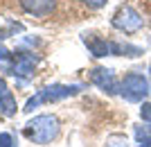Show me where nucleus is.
<instances>
[{
  "mask_svg": "<svg viewBox=\"0 0 151 147\" xmlns=\"http://www.w3.org/2000/svg\"><path fill=\"white\" fill-rule=\"evenodd\" d=\"M59 131H61V122H59L57 115H50V113L34 115L23 127V134L34 145H47V143H52L59 136Z\"/></svg>",
  "mask_w": 151,
  "mask_h": 147,
  "instance_id": "obj_1",
  "label": "nucleus"
},
{
  "mask_svg": "<svg viewBox=\"0 0 151 147\" xmlns=\"http://www.w3.org/2000/svg\"><path fill=\"white\" fill-rule=\"evenodd\" d=\"M83 86H79V84H50V86H43L25 102L23 111H34L41 104H52V102H59V100H65V97H72Z\"/></svg>",
  "mask_w": 151,
  "mask_h": 147,
  "instance_id": "obj_2",
  "label": "nucleus"
},
{
  "mask_svg": "<svg viewBox=\"0 0 151 147\" xmlns=\"http://www.w3.org/2000/svg\"><path fill=\"white\" fill-rule=\"evenodd\" d=\"M120 95L126 102H142L149 95V82L140 72H126L120 82Z\"/></svg>",
  "mask_w": 151,
  "mask_h": 147,
  "instance_id": "obj_3",
  "label": "nucleus"
},
{
  "mask_svg": "<svg viewBox=\"0 0 151 147\" xmlns=\"http://www.w3.org/2000/svg\"><path fill=\"white\" fill-rule=\"evenodd\" d=\"M111 25H113L115 30L124 32V34H135V32L142 30V16H140L131 5H122V7H117V12L113 14Z\"/></svg>",
  "mask_w": 151,
  "mask_h": 147,
  "instance_id": "obj_4",
  "label": "nucleus"
},
{
  "mask_svg": "<svg viewBox=\"0 0 151 147\" xmlns=\"http://www.w3.org/2000/svg\"><path fill=\"white\" fill-rule=\"evenodd\" d=\"M90 82L97 86L99 91H104L106 95H117L120 93V84H117V77L111 68H93L90 70Z\"/></svg>",
  "mask_w": 151,
  "mask_h": 147,
  "instance_id": "obj_5",
  "label": "nucleus"
},
{
  "mask_svg": "<svg viewBox=\"0 0 151 147\" xmlns=\"http://www.w3.org/2000/svg\"><path fill=\"white\" fill-rule=\"evenodd\" d=\"M81 41L93 57H97V59L113 57V41H106V38L97 36V34H81Z\"/></svg>",
  "mask_w": 151,
  "mask_h": 147,
  "instance_id": "obj_6",
  "label": "nucleus"
},
{
  "mask_svg": "<svg viewBox=\"0 0 151 147\" xmlns=\"http://www.w3.org/2000/svg\"><path fill=\"white\" fill-rule=\"evenodd\" d=\"M23 12H27L29 16H47L57 9V0H20Z\"/></svg>",
  "mask_w": 151,
  "mask_h": 147,
  "instance_id": "obj_7",
  "label": "nucleus"
},
{
  "mask_svg": "<svg viewBox=\"0 0 151 147\" xmlns=\"http://www.w3.org/2000/svg\"><path fill=\"white\" fill-rule=\"evenodd\" d=\"M38 64V57H32V54H20V57H16V61L12 64V75L14 77H29L32 72H34V68H36Z\"/></svg>",
  "mask_w": 151,
  "mask_h": 147,
  "instance_id": "obj_8",
  "label": "nucleus"
},
{
  "mask_svg": "<svg viewBox=\"0 0 151 147\" xmlns=\"http://www.w3.org/2000/svg\"><path fill=\"white\" fill-rule=\"evenodd\" d=\"M16 100H14L12 91H9V86H7V82L0 77V113L5 115V118H12V115H16Z\"/></svg>",
  "mask_w": 151,
  "mask_h": 147,
  "instance_id": "obj_9",
  "label": "nucleus"
},
{
  "mask_svg": "<svg viewBox=\"0 0 151 147\" xmlns=\"http://www.w3.org/2000/svg\"><path fill=\"white\" fill-rule=\"evenodd\" d=\"M140 54H142V48H138V45L113 41V57H140Z\"/></svg>",
  "mask_w": 151,
  "mask_h": 147,
  "instance_id": "obj_10",
  "label": "nucleus"
},
{
  "mask_svg": "<svg viewBox=\"0 0 151 147\" xmlns=\"http://www.w3.org/2000/svg\"><path fill=\"white\" fill-rule=\"evenodd\" d=\"M135 136H138V147H151V131L149 127H135Z\"/></svg>",
  "mask_w": 151,
  "mask_h": 147,
  "instance_id": "obj_11",
  "label": "nucleus"
},
{
  "mask_svg": "<svg viewBox=\"0 0 151 147\" xmlns=\"http://www.w3.org/2000/svg\"><path fill=\"white\" fill-rule=\"evenodd\" d=\"M106 147H129V143H126L124 136L113 134V136H108V138H106Z\"/></svg>",
  "mask_w": 151,
  "mask_h": 147,
  "instance_id": "obj_12",
  "label": "nucleus"
},
{
  "mask_svg": "<svg viewBox=\"0 0 151 147\" xmlns=\"http://www.w3.org/2000/svg\"><path fill=\"white\" fill-rule=\"evenodd\" d=\"M140 118L151 125V104L149 102H142V106H140Z\"/></svg>",
  "mask_w": 151,
  "mask_h": 147,
  "instance_id": "obj_13",
  "label": "nucleus"
},
{
  "mask_svg": "<svg viewBox=\"0 0 151 147\" xmlns=\"http://www.w3.org/2000/svg\"><path fill=\"white\" fill-rule=\"evenodd\" d=\"M0 147H16L14 145V136L2 131V134H0Z\"/></svg>",
  "mask_w": 151,
  "mask_h": 147,
  "instance_id": "obj_14",
  "label": "nucleus"
},
{
  "mask_svg": "<svg viewBox=\"0 0 151 147\" xmlns=\"http://www.w3.org/2000/svg\"><path fill=\"white\" fill-rule=\"evenodd\" d=\"M81 2L88 7V9H99V7L106 5V0H81Z\"/></svg>",
  "mask_w": 151,
  "mask_h": 147,
  "instance_id": "obj_15",
  "label": "nucleus"
},
{
  "mask_svg": "<svg viewBox=\"0 0 151 147\" xmlns=\"http://www.w3.org/2000/svg\"><path fill=\"white\" fill-rule=\"evenodd\" d=\"M0 59H9V50H7L2 43H0Z\"/></svg>",
  "mask_w": 151,
  "mask_h": 147,
  "instance_id": "obj_16",
  "label": "nucleus"
},
{
  "mask_svg": "<svg viewBox=\"0 0 151 147\" xmlns=\"http://www.w3.org/2000/svg\"><path fill=\"white\" fill-rule=\"evenodd\" d=\"M149 77H151V66H149Z\"/></svg>",
  "mask_w": 151,
  "mask_h": 147,
  "instance_id": "obj_17",
  "label": "nucleus"
},
{
  "mask_svg": "<svg viewBox=\"0 0 151 147\" xmlns=\"http://www.w3.org/2000/svg\"><path fill=\"white\" fill-rule=\"evenodd\" d=\"M149 131H151V127H149Z\"/></svg>",
  "mask_w": 151,
  "mask_h": 147,
  "instance_id": "obj_18",
  "label": "nucleus"
}]
</instances>
